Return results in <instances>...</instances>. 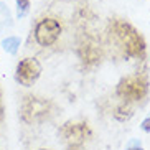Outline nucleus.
Here are the masks:
<instances>
[{"mask_svg": "<svg viewBox=\"0 0 150 150\" xmlns=\"http://www.w3.org/2000/svg\"><path fill=\"white\" fill-rule=\"evenodd\" d=\"M110 35L114 36L115 43L124 50V53L129 56H142L145 51V43L140 33L129 25L127 22L115 20L110 25Z\"/></svg>", "mask_w": 150, "mask_h": 150, "instance_id": "f257e3e1", "label": "nucleus"}, {"mask_svg": "<svg viewBox=\"0 0 150 150\" xmlns=\"http://www.w3.org/2000/svg\"><path fill=\"white\" fill-rule=\"evenodd\" d=\"M117 94L127 102L140 101L142 97L147 94V79L140 74L127 76V78H124L119 83Z\"/></svg>", "mask_w": 150, "mask_h": 150, "instance_id": "f03ea898", "label": "nucleus"}, {"mask_svg": "<svg viewBox=\"0 0 150 150\" xmlns=\"http://www.w3.org/2000/svg\"><path fill=\"white\" fill-rule=\"evenodd\" d=\"M61 35V25L56 18H43L35 27V41L40 46H51Z\"/></svg>", "mask_w": 150, "mask_h": 150, "instance_id": "7ed1b4c3", "label": "nucleus"}, {"mask_svg": "<svg viewBox=\"0 0 150 150\" xmlns=\"http://www.w3.org/2000/svg\"><path fill=\"white\" fill-rule=\"evenodd\" d=\"M41 74V64L36 58H25L17 64L15 69V79L18 84L25 88H30L38 81Z\"/></svg>", "mask_w": 150, "mask_h": 150, "instance_id": "20e7f679", "label": "nucleus"}, {"mask_svg": "<svg viewBox=\"0 0 150 150\" xmlns=\"http://www.w3.org/2000/svg\"><path fill=\"white\" fill-rule=\"evenodd\" d=\"M48 114V102L41 101L38 97L28 96L25 97V101L22 104V117L27 122H35V120L41 119L43 115Z\"/></svg>", "mask_w": 150, "mask_h": 150, "instance_id": "39448f33", "label": "nucleus"}, {"mask_svg": "<svg viewBox=\"0 0 150 150\" xmlns=\"http://www.w3.org/2000/svg\"><path fill=\"white\" fill-rule=\"evenodd\" d=\"M63 135L69 142V145H79L88 135V127L86 124H66L63 127Z\"/></svg>", "mask_w": 150, "mask_h": 150, "instance_id": "423d86ee", "label": "nucleus"}, {"mask_svg": "<svg viewBox=\"0 0 150 150\" xmlns=\"http://www.w3.org/2000/svg\"><path fill=\"white\" fill-rule=\"evenodd\" d=\"M2 48L8 54H17L18 48H20V38L18 36H7L2 41Z\"/></svg>", "mask_w": 150, "mask_h": 150, "instance_id": "0eeeda50", "label": "nucleus"}, {"mask_svg": "<svg viewBox=\"0 0 150 150\" xmlns=\"http://www.w3.org/2000/svg\"><path fill=\"white\" fill-rule=\"evenodd\" d=\"M0 27H12V13L4 2H0Z\"/></svg>", "mask_w": 150, "mask_h": 150, "instance_id": "6e6552de", "label": "nucleus"}, {"mask_svg": "<svg viewBox=\"0 0 150 150\" xmlns=\"http://www.w3.org/2000/svg\"><path fill=\"white\" fill-rule=\"evenodd\" d=\"M132 115H134V112H132V109H130L129 106H120V107H117V109H115V112H114V117L117 120H120V122L129 120Z\"/></svg>", "mask_w": 150, "mask_h": 150, "instance_id": "1a4fd4ad", "label": "nucleus"}, {"mask_svg": "<svg viewBox=\"0 0 150 150\" xmlns=\"http://www.w3.org/2000/svg\"><path fill=\"white\" fill-rule=\"evenodd\" d=\"M15 4H17V17L23 18L30 10V0H15Z\"/></svg>", "mask_w": 150, "mask_h": 150, "instance_id": "9d476101", "label": "nucleus"}, {"mask_svg": "<svg viewBox=\"0 0 150 150\" xmlns=\"http://www.w3.org/2000/svg\"><path fill=\"white\" fill-rule=\"evenodd\" d=\"M140 127H142V130H144V132H150V117H147V119L142 122Z\"/></svg>", "mask_w": 150, "mask_h": 150, "instance_id": "9b49d317", "label": "nucleus"}, {"mask_svg": "<svg viewBox=\"0 0 150 150\" xmlns=\"http://www.w3.org/2000/svg\"><path fill=\"white\" fill-rule=\"evenodd\" d=\"M127 150H144V149L140 147V142H132V144L127 147Z\"/></svg>", "mask_w": 150, "mask_h": 150, "instance_id": "f8f14e48", "label": "nucleus"}, {"mask_svg": "<svg viewBox=\"0 0 150 150\" xmlns=\"http://www.w3.org/2000/svg\"><path fill=\"white\" fill-rule=\"evenodd\" d=\"M41 150H46V149H41Z\"/></svg>", "mask_w": 150, "mask_h": 150, "instance_id": "ddd939ff", "label": "nucleus"}]
</instances>
